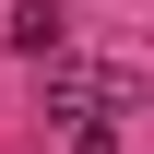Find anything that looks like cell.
I'll list each match as a JSON object with an SVG mask.
<instances>
[{
	"mask_svg": "<svg viewBox=\"0 0 154 154\" xmlns=\"http://www.w3.org/2000/svg\"><path fill=\"white\" fill-rule=\"evenodd\" d=\"M71 154H119V119H83V131H71Z\"/></svg>",
	"mask_w": 154,
	"mask_h": 154,
	"instance_id": "obj_2",
	"label": "cell"
},
{
	"mask_svg": "<svg viewBox=\"0 0 154 154\" xmlns=\"http://www.w3.org/2000/svg\"><path fill=\"white\" fill-rule=\"evenodd\" d=\"M0 36H12V59H59V48H71V12H59V0H12Z\"/></svg>",
	"mask_w": 154,
	"mask_h": 154,
	"instance_id": "obj_1",
	"label": "cell"
}]
</instances>
